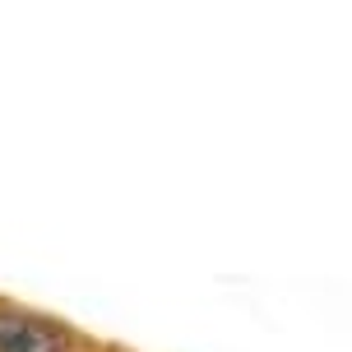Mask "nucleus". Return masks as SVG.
Here are the masks:
<instances>
[{"mask_svg":"<svg viewBox=\"0 0 352 352\" xmlns=\"http://www.w3.org/2000/svg\"><path fill=\"white\" fill-rule=\"evenodd\" d=\"M0 352H74V334L47 316L0 306Z\"/></svg>","mask_w":352,"mask_h":352,"instance_id":"f257e3e1","label":"nucleus"}]
</instances>
